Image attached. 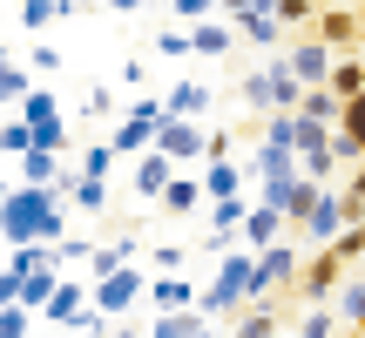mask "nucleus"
Wrapping results in <instances>:
<instances>
[{
	"label": "nucleus",
	"mask_w": 365,
	"mask_h": 338,
	"mask_svg": "<svg viewBox=\"0 0 365 338\" xmlns=\"http://www.w3.org/2000/svg\"><path fill=\"white\" fill-rule=\"evenodd\" d=\"M0 237H7V244H61V237H68L61 196H54L48 183L7 190V203H0Z\"/></svg>",
	"instance_id": "obj_1"
},
{
	"label": "nucleus",
	"mask_w": 365,
	"mask_h": 338,
	"mask_svg": "<svg viewBox=\"0 0 365 338\" xmlns=\"http://www.w3.org/2000/svg\"><path fill=\"white\" fill-rule=\"evenodd\" d=\"M244 304H257V250H223L217 277L203 285V318H230L244 312Z\"/></svg>",
	"instance_id": "obj_2"
},
{
	"label": "nucleus",
	"mask_w": 365,
	"mask_h": 338,
	"mask_svg": "<svg viewBox=\"0 0 365 338\" xmlns=\"http://www.w3.org/2000/svg\"><path fill=\"white\" fill-rule=\"evenodd\" d=\"M352 223H359V217H352V203H345V190H331V183H325V196H318V210L304 217V230H298V237L325 250V244H339Z\"/></svg>",
	"instance_id": "obj_3"
},
{
	"label": "nucleus",
	"mask_w": 365,
	"mask_h": 338,
	"mask_svg": "<svg viewBox=\"0 0 365 338\" xmlns=\"http://www.w3.org/2000/svg\"><path fill=\"white\" fill-rule=\"evenodd\" d=\"M298 277H304V257H298V244H271V250H257V298H271V291H298Z\"/></svg>",
	"instance_id": "obj_4"
},
{
	"label": "nucleus",
	"mask_w": 365,
	"mask_h": 338,
	"mask_svg": "<svg viewBox=\"0 0 365 338\" xmlns=\"http://www.w3.org/2000/svg\"><path fill=\"white\" fill-rule=\"evenodd\" d=\"M345 277H352V271H345V257H339V250L325 244V250H318L312 264H304V277H298V298H304V304H331Z\"/></svg>",
	"instance_id": "obj_5"
},
{
	"label": "nucleus",
	"mask_w": 365,
	"mask_h": 338,
	"mask_svg": "<svg viewBox=\"0 0 365 338\" xmlns=\"http://www.w3.org/2000/svg\"><path fill=\"white\" fill-rule=\"evenodd\" d=\"M331 68H339V48H331V41H318V34H298V41H291V75H298L304 88H325Z\"/></svg>",
	"instance_id": "obj_6"
},
{
	"label": "nucleus",
	"mask_w": 365,
	"mask_h": 338,
	"mask_svg": "<svg viewBox=\"0 0 365 338\" xmlns=\"http://www.w3.org/2000/svg\"><path fill=\"white\" fill-rule=\"evenodd\" d=\"M135 298H149V277H143V271H129V264H122V271H108L102 285H95V304H102L108 318H129V312H135Z\"/></svg>",
	"instance_id": "obj_7"
},
{
	"label": "nucleus",
	"mask_w": 365,
	"mask_h": 338,
	"mask_svg": "<svg viewBox=\"0 0 365 338\" xmlns=\"http://www.w3.org/2000/svg\"><path fill=\"white\" fill-rule=\"evenodd\" d=\"M156 149H163V156H176V163H203L210 156V129H196L190 116H170L156 129Z\"/></svg>",
	"instance_id": "obj_8"
},
{
	"label": "nucleus",
	"mask_w": 365,
	"mask_h": 338,
	"mask_svg": "<svg viewBox=\"0 0 365 338\" xmlns=\"http://www.w3.org/2000/svg\"><path fill=\"white\" fill-rule=\"evenodd\" d=\"M284 237H291V217H284L277 203H264V196H257V203H250V217H244V244H250V250H271V244H284Z\"/></svg>",
	"instance_id": "obj_9"
},
{
	"label": "nucleus",
	"mask_w": 365,
	"mask_h": 338,
	"mask_svg": "<svg viewBox=\"0 0 365 338\" xmlns=\"http://www.w3.org/2000/svg\"><path fill=\"white\" fill-rule=\"evenodd\" d=\"M182 176V163L176 156H163V149H149V156H135V190L149 196V203H163V190Z\"/></svg>",
	"instance_id": "obj_10"
},
{
	"label": "nucleus",
	"mask_w": 365,
	"mask_h": 338,
	"mask_svg": "<svg viewBox=\"0 0 365 338\" xmlns=\"http://www.w3.org/2000/svg\"><path fill=\"white\" fill-rule=\"evenodd\" d=\"M244 217H250V203H244V196H217V203H210V244H217V250H230L237 237H244Z\"/></svg>",
	"instance_id": "obj_11"
},
{
	"label": "nucleus",
	"mask_w": 365,
	"mask_h": 338,
	"mask_svg": "<svg viewBox=\"0 0 365 338\" xmlns=\"http://www.w3.org/2000/svg\"><path fill=\"white\" fill-rule=\"evenodd\" d=\"M149 304H156V312H196V304H203V291H196L190 277L163 271V277H149Z\"/></svg>",
	"instance_id": "obj_12"
},
{
	"label": "nucleus",
	"mask_w": 365,
	"mask_h": 338,
	"mask_svg": "<svg viewBox=\"0 0 365 338\" xmlns=\"http://www.w3.org/2000/svg\"><path fill=\"white\" fill-rule=\"evenodd\" d=\"M284 34H291V27L277 21L271 7H250V14H237V41H250V48H284Z\"/></svg>",
	"instance_id": "obj_13"
},
{
	"label": "nucleus",
	"mask_w": 365,
	"mask_h": 338,
	"mask_svg": "<svg viewBox=\"0 0 365 338\" xmlns=\"http://www.w3.org/2000/svg\"><path fill=\"white\" fill-rule=\"evenodd\" d=\"M359 27H365V14H352V7H318L312 34H318V41H331V48H352Z\"/></svg>",
	"instance_id": "obj_14"
},
{
	"label": "nucleus",
	"mask_w": 365,
	"mask_h": 338,
	"mask_svg": "<svg viewBox=\"0 0 365 338\" xmlns=\"http://www.w3.org/2000/svg\"><path fill=\"white\" fill-rule=\"evenodd\" d=\"M210 203V190H203V176H176L170 190H163V210L170 217H196V210Z\"/></svg>",
	"instance_id": "obj_15"
},
{
	"label": "nucleus",
	"mask_w": 365,
	"mask_h": 338,
	"mask_svg": "<svg viewBox=\"0 0 365 338\" xmlns=\"http://www.w3.org/2000/svg\"><path fill=\"white\" fill-rule=\"evenodd\" d=\"M277 332H284V318H277L264 298L244 304V312H237V325H230V338H277Z\"/></svg>",
	"instance_id": "obj_16"
},
{
	"label": "nucleus",
	"mask_w": 365,
	"mask_h": 338,
	"mask_svg": "<svg viewBox=\"0 0 365 338\" xmlns=\"http://www.w3.org/2000/svg\"><path fill=\"white\" fill-rule=\"evenodd\" d=\"M88 291H81V285H68V277H61V291H54V298H48V312H41V318H48V325H75V318L81 312H88Z\"/></svg>",
	"instance_id": "obj_17"
},
{
	"label": "nucleus",
	"mask_w": 365,
	"mask_h": 338,
	"mask_svg": "<svg viewBox=\"0 0 365 338\" xmlns=\"http://www.w3.org/2000/svg\"><path fill=\"white\" fill-rule=\"evenodd\" d=\"M298 116H312V122H325V129H339L345 122V95L339 88H304V108Z\"/></svg>",
	"instance_id": "obj_18"
},
{
	"label": "nucleus",
	"mask_w": 365,
	"mask_h": 338,
	"mask_svg": "<svg viewBox=\"0 0 365 338\" xmlns=\"http://www.w3.org/2000/svg\"><path fill=\"white\" fill-rule=\"evenodd\" d=\"M21 176H27V183H48V190H54V183L68 176V163H61V149H27V156H21Z\"/></svg>",
	"instance_id": "obj_19"
},
{
	"label": "nucleus",
	"mask_w": 365,
	"mask_h": 338,
	"mask_svg": "<svg viewBox=\"0 0 365 338\" xmlns=\"http://www.w3.org/2000/svg\"><path fill=\"white\" fill-rule=\"evenodd\" d=\"M339 332H352L339 318V304H304V318H298V338H339Z\"/></svg>",
	"instance_id": "obj_20"
},
{
	"label": "nucleus",
	"mask_w": 365,
	"mask_h": 338,
	"mask_svg": "<svg viewBox=\"0 0 365 338\" xmlns=\"http://www.w3.org/2000/svg\"><path fill=\"white\" fill-rule=\"evenodd\" d=\"M331 304H339V318H345L352 332H365V271H352V277H345Z\"/></svg>",
	"instance_id": "obj_21"
},
{
	"label": "nucleus",
	"mask_w": 365,
	"mask_h": 338,
	"mask_svg": "<svg viewBox=\"0 0 365 338\" xmlns=\"http://www.w3.org/2000/svg\"><path fill=\"white\" fill-rule=\"evenodd\" d=\"M163 102H170V116H190V122H196V116L210 108V81H176Z\"/></svg>",
	"instance_id": "obj_22"
},
{
	"label": "nucleus",
	"mask_w": 365,
	"mask_h": 338,
	"mask_svg": "<svg viewBox=\"0 0 365 338\" xmlns=\"http://www.w3.org/2000/svg\"><path fill=\"white\" fill-rule=\"evenodd\" d=\"M108 143H115V156H149V149H156V129H149V122H129V116H122V129L108 135Z\"/></svg>",
	"instance_id": "obj_23"
},
{
	"label": "nucleus",
	"mask_w": 365,
	"mask_h": 338,
	"mask_svg": "<svg viewBox=\"0 0 365 338\" xmlns=\"http://www.w3.org/2000/svg\"><path fill=\"white\" fill-rule=\"evenodd\" d=\"M196 332H203V318H196V312H156L143 338H196Z\"/></svg>",
	"instance_id": "obj_24"
},
{
	"label": "nucleus",
	"mask_w": 365,
	"mask_h": 338,
	"mask_svg": "<svg viewBox=\"0 0 365 338\" xmlns=\"http://www.w3.org/2000/svg\"><path fill=\"white\" fill-rule=\"evenodd\" d=\"M244 176H250V169H237V163H203V190H210V203H217V196H244V190H237Z\"/></svg>",
	"instance_id": "obj_25"
},
{
	"label": "nucleus",
	"mask_w": 365,
	"mask_h": 338,
	"mask_svg": "<svg viewBox=\"0 0 365 338\" xmlns=\"http://www.w3.org/2000/svg\"><path fill=\"white\" fill-rule=\"evenodd\" d=\"M325 88H339L345 102H352V95H365V54H339V68H331Z\"/></svg>",
	"instance_id": "obj_26"
},
{
	"label": "nucleus",
	"mask_w": 365,
	"mask_h": 338,
	"mask_svg": "<svg viewBox=\"0 0 365 338\" xmlns=\"http://www.w3.org/2000/svg\"><path fill=\"white\" fill-rule=\"evenodd\" d=\"M54 291H61V271H34V277H27V285H21V304H27V312H48V298H54Z\"/></svg>",
	"instance_id": "obj_27"
},
{
	"label": "nucleus",
	"mask_w": 365,
	"mask_h": 338,
	"mask_svg": "<svg viewBox=\"0 0 365 338\" xmlns=\"http://www.w3.org/2000/svg\"><path fill=\"white\" fill-rule=\"evenodd\" d=\"M190 34H196V54H223L237 41V21H196Z\"/></svg>",
	"instance_id": "obj_28"
},
{
	"label": "nucleus",
	"mask_w": 365,
	"mask_h": 338,
	"mask_svg": "<svg viewBox=\"0 0 365 338\" xmlns=\"http://www.w3.org/2000/svg\"><path fill=\"white\" fill-rule=\"evenodd\" d=\"M27 95H34V75H27L21 61H7V68H0V102H7V108H21Z\"/></svg>",
	"instance_id": "obj_29"
},
{
	"label": "nucleus",
	"mask_w": 365,
	"mask_h": 338,
	"mask_svg": "<svg viewBox=\"0 0 365 338\" xmlns=\"http://www.w3.org/2000/svg\"><path fill=\"white\" fill-rule=\"evenodd\" d=\"M0 149H7V156H27V149H41V143H34V122H27V116H7V129H0Z\"/></svg>",
	"instance_id": "obj_30"
},
{
	"label": "nucleus",
	"mask_w": 365,
	"mask_h": 338,
	"mask_svg": "<svg viewBox=\"0 0 365 338\" xmlns=\"http://www.w3.org/2000/svg\"><path fill=\"white\" fill-rule=\"evenodd\" d=\"M75 163H81V176H102V183H108V169H115L122 156H115V143H88Z\"/></svg>",
	"instance_id": "obj_31"
},
{
	"label": "nucleus",
	"mask_w": 365,
	"mask_h": 338,
	"mask_svg": "<svg viewBox=\"0 0 365 338\" xmlns=\"http://www.w3.org/2000/svg\"><path fill=\"white\" fill-rule=\"evenodd\" d=\"M48 21H61V0H21V34H41Z\"/></svg>",
	"instance_id": "obj_32"
},
{
	"label": "nucleus",
	"mask_w": 365,
	"mask_h": 338,
	"mask_svg": "<svg viewBox=\"0 0 365 338\" xmlns=\"http://www.w3.org/2000/svg\"><path fill=\"white\" fill-rule=\"evenodd\" d=\"M129 122H149V129H163V122H170V102H156V95H129Z\"/></svg>",
	"instance_id": "obj_33"
},
{
	"label": "nucleus",
	"mask_w": 365,
	"mask_h": 338,
	"mask_svg": "<svg viewBox=\"0 0 365 338\" xmlns=\"http://www.w3.org/2000/svg\"><path fill=\"white\" fill-rule=\"evenodd\" d=\"M298 169H304V176H312V183H331V169H339V149H312V156H298Z\"/></svg>",
	"instance_id": "obj_34"
},
{
	"label": "nucleus",
	"mask_w": 365,
	"mask_h": 338,
	"mask_svg": "<svg viewBox=\"0 0 365 338\" xmlns=\"http://www.w3.org/2000/svg\"><path fill=\"white\" fill-rule=\"evenodd\" d=\"M217 7H223V0H170V14H176L182 27H196V21H217Z\"/></svg>",
	"instance_id": "obj_35"
},
{
	"label": "nucleus",
	"mask_w": 365,
	"mask_h": 338,
	"mask_svg": "<svg viewBox=\"0 0 365 338\" xmlns=\"http://www.w3.org/2000/svg\"><path fill=\"white\" fill-rule=\"evenodd\" d=\"M34 332V312L27 304H0V338H27Z\"/></svg>",
	"instance_id": "obj_36"
},
{
	"label": "nucleus",
	"mask_w": 365,
	"mask_h": 338,
	"mask_svg": "<svg viewBox=\"0 0 365 338\" xmlns=\"http://www.w3.org/2000/svg\"><path fill=\"white\" fill-rule=\"evenodd\" d=\"M277 21H284V27H312L318 21V0H277Z\"/></svg>",
	"instance_id": "obj_37"
},
{
	"label": "nucleus",
	"mask_w": 365,
	"mask_h": 338,
	"mask_svg": "<svg viewBox=\"0 0 365 338\" xmlns=\"http://www.w3.org/2000/svg\"><path fill=\"white\" fill-rule=\"evenodd\" d=\"M95 250H102V244H88V237H61L54 257H61V264H95Z\"/></svg>",
	"instance_id": "obj_38"
},
{
	"label": "nucleus",
	"mask_w": 365,
	"mask_h": 338,
	"mask_svg": "<svg viewBox=\"0 0 365 338\" xmlns=\"http://www.w3.org/2000/svg\"><path fill=\"white\" fill-rule=\"evenodd\" d=\"M122 264H129V257H122V244H102V250H95V264H88V285H102V277L122 271Z\"/></svg>",
	"instance_id": "obj_39"
},
{
	"label": "nucleus",
	"mask_w": 365,
	"mask_h": 338,
	"mask_svg": "<svg viewBox=\"0 0 365 338\" xmlns=\"http://www.w3.org/2000/svg\"><path fill=\"white\" fill-rule=\"evenodd\" d=\"M345 135H352L359 143V156H365V95H352V102H345V122H339Z\"/></svg>",
	"instance_id": "obj_40"
},
{
	"label": "nucleus",
	"mask_w": 365,
	"mask_h": 338,
	"mask_svg": "<svg viewBox=\"0 0 365 338\" xmlns=\"http://www.w3.org/2000/svg\"><path fill=\"white\" fill-rule=\"evenodd\" d=\"M345 203H352V217L365 223V163H352V169H345Z\"/></svg>",
	"instance_id": "obj_41"
},
{
	"label": "nucleus",
	"mask_w": 365,
	"mask_h": 338,
	"mask_svg": "<svg viewBox=\"0 0 365 338\" xmlns=\"http://www.w3.org/2000/svg\"><path fill=\"white\" fill-rule=\"evenodd\" d=\"M21 116H27V122H54V116H61V102L34 88V95H27V102H21Z\"/></svg>",
	"instance_id": "obj_42"
},
{
	"label": "nucleus",
	"mask_w": 365,
	"mask_h": 338,
	"mask_svg": "<svg viewBox=\"0 0 365 338\" xmlns=\"http://www.w3.org/2000/svg\"><path fill=\"white\" fill-rule=\"evenodd\" d=\"M331 250H339L345 264H359V257H365V223H352V230H345V237H339Z\"/></svg>",
	"instance_id": "obj_43"
},
{
	"label": "nucleus",
	"mask_w": 365,
	"mask_h": 338,
	"mask_svg": "<svg viewBox=\"0 0 365 338\" xmlns=\"http://www.w3.org/2000/svg\"><path fill=\"white\" fill-rule=\"evenodd\" d=\"M34 143H41V149H61V143H68V122H61V116H54V122H34Z\"/></svg>",
	"instance_id": "obj_44"
},
{
	"label": "nucleus",
	"mask_w": 365,
	"mask_h": 338,
	"mask_svg": "<svg viewBox=\"0 0 365 338\" xmlns=\"http://www.w3.org/2000/svg\"><path fill=\"white\" fill-rule=\"evenodd\" d=\"M27 61H34V75H54V68H61V48H48V41H41Z\"/></svg>",
	"instance_id": "obj_45"
},
{
	"label": "nucleus",
	"mask_w": 365,
	"mask_h": 338,
	"mask_svg": "<svg viewBox=\"0 0 365 338\" xmlns=\"http://www.w3.org/2000/svg\"><path fill=\"white\" fill-rule=\"evenodd\" d=\"M75 116H108V88H88V95H81V108H75Z\"/></svg>",
	"instance_id": "obj_46"
},
{
	"label": "nucleus",
	"mask_w": 365,
	"mask_h": 338,
	"mask_svg": "<svg viewBox=\"0 0 365 338\" xmlns=\"http://www.w3.org/2000/svg\"><path fill=\"white\" fill-rule=\"evenodd\" d=\"M102 7H115V14H135V7H143V0H102Z\"/></svg>",
	"instance_id": "obj_47"
},
{
	"label": "nucleus",
	"mask_w": 365,
	"mask_h": 338,
	"mask_svg": "<svg viewBox=\"0 0 365 338\" xmlns=\"http://www.w3.org/2000/svg\"><path fill=\"white\" fill-rule=\"evenodd\" d=\"M318 7H345V0H318Z\"/></svg>",
	"instance_id": "obj_48"
},
{
	"label": "nucleus",
	"mask_w": 365,
	"mask_h": 338,
	"mask_svg": "<svg viewBox=\"0 0 365 338\" xmlns=\"http://www.w3.org/2000/svg\"><path fill=\"white\" fill-rule=\"evenodd\" d=\"M345 338H365V332H345Z\"/></svg>",
	"instance_id": "obj_49"
}]
</instances>
